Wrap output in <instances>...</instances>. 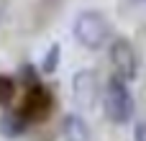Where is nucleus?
I'll list each match as a JSON object with an SVG mask.
<instances>
[{
  "label": "nucleus",
  "mask_w": 146,
  "mask_h": 141,
  "mask_svg": "<svg viewBox=\"0 0 146 141\" xmlns=\"http://www.w3.org/2000/svg\"><path fill=\"white\" fill-rule=\"evenodd\" d=\"M74 39L85 49H90V51L103 49L108 44V39H110V23H108V18L100 10H82L74 18Z\"/></svg>",
  "instance_id": "1"
},
{
  "label": "nucleus",
  "mask_w": 146,
  "mask_h": 141,
  "mask_svg": "<svg viewBox=\"0 0 146 141\" xmlns=\"http://www.w3.org/2000/svg\"><path fill=\"white\" fill-rule=\"evenodd\" d=\"M103 110L113 123H128L133 116V95L123 77H110L103 90Z\"/></svg>",
  "instance_id": "2"
},
{
  "label": "nucleus",
  "mask_w": 146,
  "mask_h": 141,
  "mask_svg": "<svg viewBox=\"0 0 146 141\" xmlns=\"http://www.w3.org/2000/svg\"><path fill=\"white\" fill-rule=\"evenodd\" d=\"M72 98L77 103V108L82 110H92L100 100V80L92 69H80L72 77Z\"/></svg>",
  "instance_id": "3"
},
{
  "label": "nucleus",
  "mask_w": 146,
  "mask_h": 141,
  "mask_svg": "<svg viewBox=\"0 0 146 141\" xmlns=\"http://www.w3.org/2000/svg\"><path fill=\"white\" fill-rule=\"evenodd\" d=\"M110 64L115 67V74L123 77L126 82L136 80V74H139V57H136V49L131 46L128 39H115L110 44Z\"/></svg>",
  "instance_id": "4"
},
{
  "label": "nucleus",
  "mask_w": 146,
  "mask_h": 141,
  "mask_svg": "<svg viewBox=\"0 0 146 141\" xmlns=\"http://www.w3.org/2000/svg\"><path fill=\"white\" fill-rule=\"evenodd\" d=\"M51 108H54L51 92H49L44 85H38V82L31 85L28 92H26V100H23V105H21V110H23V116L28 118V123H31V121H46L49 113H51Z\"/></svg>",
  "instance_id": "5"
},
{
  "label": "nucleus",
  "mask_w": 146,
  "mask_h": 141,
  "mask_svg": "<svg viewBox=\"0 0 146 141\" xmlns=\"http://www.w3.org/2000/svg\"><path fill=\"white\" fill-rule=\"evenodd\" d=\"M26 128H28V118L23 116L21 108L18 110H5L0 116V134L5 139H18V136L26 134Z\"/></svg>",
  "instance_id": "6"
},
{
  "label": "nucleus",
  "mask_w": 146,
  "mask_h": 141,
  "mask_svg": "<svg viewBox=\"0 0 146 141\" xmlns=\"http://www.w3.org/2000/svg\"><path fill=\"white\" fill-rule=\"evenodd\" d=\"M62 139L64 141H90V126L82 116L69 113L62 118Z\"/></svg>",
  "instance_id": "7"
},
{
  "label": "nucleus",
  "mask_w": 146,
  "mask_h": 141,
  "mask_svg": "<svg viewBox=\"0 0 146 141\" xmlns=\"http://www.w3.org/2000/svg\"><path fill=\"white\" fill-rule=\"evenodd\" d=\"M59 62H62V46L51 44L49 51H46V57H44V62H41V72L44 74H54L56 67H59Z\"/></svg>",
  "instance_id": "8"
},
{
  "label": "nucleus",
  "mask_w": 146,
  "mask_h": 141,
  "mask_svg": "<svg viewBox=\"0 0 146 141\" xmlns=\"http://www.w3.org/2000/svg\"><path fill=\"white\" fill-rule=\"evenodd\" d=\"M15 98V80L10 74H0V108H8Z\"/></svg>",
  "instance_id": "9"
}]
</instances>
